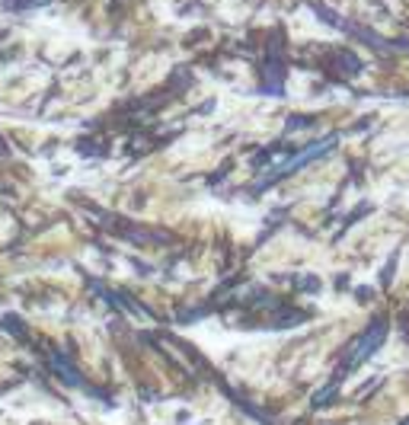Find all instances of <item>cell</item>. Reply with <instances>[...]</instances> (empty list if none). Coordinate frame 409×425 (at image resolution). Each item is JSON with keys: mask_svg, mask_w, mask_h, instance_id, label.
I'll list each match as a JSON object with an SVG mask.
<instances>
[{"mask_svg": "<svg viewBox=\"0 0 409 425\" xmlns=\"http://www.w3.org/2000/svg\"><path fill=\"white\" fill-rule=\"evenodd\" d=\"M332 144H336V141H332V138H329V141H323V144H310V148H307V150H300L298 157H291V160H288L285 167H275L268 176H272V180H275V176H285V173H291V170H300V167H304V163H310L313 157H323L326 150L332 148Z\"/></svg>", "mask_w": 409, "mask_h": 425, "instance_id": "cell-1", "label": "cell"}, {"mask_svg": "<svg viewBox=\"0 0 409 425\" xmlns=\"http://www.w3.org/2000/svg\"><path fill=\"white\" fill-rule=\"evenodd\" d=\"M45 4H51V0H0V7L4 10H36V7H45Z\"/></svg>", "mask_w": 409, "mask_h": 425, "instance_id": "cell-2", "label": "cell"}]
</instances>
